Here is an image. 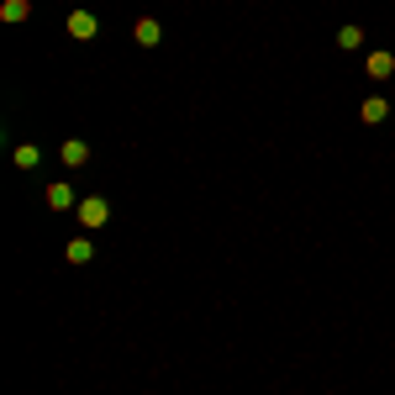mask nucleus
Listing matches in <instances>:
<instances>
[{"label": "nucleus", "instance_id": "nucleus-1", "mask_svg": "<svg viewBox=\"0 0 395 395\" xmlns=\"http://www.w3.org/2000/svg\"><path fill=\"white\" fill-rule=\"evenodd\" d=\"M74 216H79V227L95 232V227H106V222H111V201H106V195H84Z\"/></svg>", "mask_w": 395, "mask_h": 395}, {"label": "nucleus", "instance_id": "nucleus-2", "mask_svg": "<svg viewBox=\"0 0 395 395\" xmlns=\"http://www.w3.org/2000/svg\"><path fill=\"white\" fill-rule=\"evenodd\" d=\"M63 32L74 37V42H95V32H100V22H95V11H69V22H63Z\"/></svg>", "mask_w": 395, "mask_h": 395}, {"label": "nucleus", "instance_id": "nucleus-3", "mask_svg": "<svg viewBox=\"0 0 395 395\" xmlns=\"http://www.w3.org/2000/svg\"><path fill=\"white\" fill-rule=\"evenodd\" d=\"M132 37H137V48H158V42H164L158 16H137V22H132Z\"/></svg>", "mask_w": 395, "mask_h": 395}, {"label": "nucleus", "instance_id": "nucleus-4", "mask_svg": "<svg viewBox=\"0 0 395 395\" xmlns=\"http://www.w3.org/2000/svg\"><path fill=\"white\" fill-rule=\"evenodd\" d=\"M42 201H48L53 211H79V201H74V185H63V180H53L48 190H42Z\"/></svg>", "mask_w": 395, "mask_h": 395}, {"label": "nucleus", "instance_id": "nucleus-5", "mask_svg": "<svg viewBox=\"0 0 395 395\" xmlns=\"http://www.w3.org/2000/svg\"><path fill=\"white\" fill-rule=\"evenodd\" d=\"M59 158H63L69 169H84V164H90V143H84V137H63Z\"/></svg>", "mask_w": 395, "mask_h": 395}, {"label": "nucleus", "instance_id": "nucleus-6", "mask_svg": "<svg viewBox=\"0 0 395 395\" xmlns=\"http://www.w3.org/2000/svg\"><path fill=\"white\" fill-rule=\"evenodd\" d=\"M390 74H395V53H369V79H390Z\"/></svg>", "mask_w": 395, "mask_h": 395}, {"label": "nucleus", "instance_id": "nucleus-7", "mask_svg": "<svg viewBox=\"0 0 395 395\" xmlns=\"http://www.w3.org/2000/svg\"><path fill=\"white\" fill-rule=\"evenodd\" d=\"M63 258H69V263H90V258H95V242H90V238H74L69 248H63Z\"/></svg>", "mask_w": 395, "mask_h": 395}, {"label": "nucleus", "instance_id": "nucleus-8", "mask_svg": "<svg viewBox=\"0 0 395 395\" xmlns=\"http://www.w3.org/2000/svg\"><path fill=\"white\" fill-rule=\"evenodd\" d=\"M32 16V0H6L0 6V22H26Z\"/></svg>", "mask_w": 395, "mask_h": 395}, {"label": "nucleus", "instance_id": "nucleus-9", "mask_svg": "<svg viewBox=\"0 0 395 395\" xmlns=\"http://www.w3.org/2000/svg\"><path fill=\"white\" fill-rule=\"evenodd\" d=\"M11 164H16V169H37V164H42V153H37V143H22V148H16V153H11Z\"/></svg>", "mask_w": 395, "mask_h": 395}, {"label": "nucleus", "instance_id": "nucleus-10", "mask_svg": "<svg viewBox=\"0 0 395 395\" xmlns=\"http://www.w3.org/2000/svg\"><path fill=\"white\" fill-rule=\"evenodd\" d=\"M359 116H364V121H369V127H380V121H385V116H390V106H385V100H380V95H374V100H364V111H359Z\"/></svg>", "mask_w": 395, "mask_h": 395}, {"label": "nucleus", "instance_id": "nucleus-11", "mask_svg": "<svg viewBox=\"0 0 395 395\" xmlns=\"http://www.w3.org/2000/svg\"><path fill=\"white\" fill-rule=\"evenodd\" d=\"M337 42H343V48H364V26H353V22H348L343 32H337Z\"/></svg>", "mask_w": 395, "mask_h": 395}]
</instances>
